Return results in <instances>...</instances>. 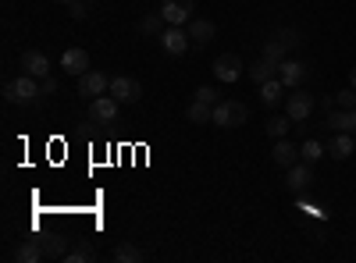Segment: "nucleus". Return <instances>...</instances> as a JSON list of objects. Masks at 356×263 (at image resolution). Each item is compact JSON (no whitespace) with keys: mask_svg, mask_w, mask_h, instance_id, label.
<instances>
[{"mask_svg":"<svg viewBox=\"0 0 356 263\" xmlns=\"http://www.w3.org/2000/svg\"><path fill=\"white\" fill-rule=\"evenodd\" d=\"M107 90H111L107 75H100V71H93V68H89L86 75H79V96H89V100H97V96H104Z\"/></svg>","mask_w":356,"mask_h":263,"instance_id":"9","label":"nucleus"},{"mask_svg":"<svg viewBox=\"0 0 356 263\" xmlns=\"http://www.w3.org/2000/svg\"><path fill=\"white\" fill-rule=\"evenodd\" d=\"M349 85H353V90H356V65H353V71H349Z\"/></svg>","mask_w":356,"mask_h":263,"instance_id":"35","label":"nucleus"},{"mask_svg":"<svg viewBox=\"0 0 356 263\" xmlns=\"http://www.w3.org/2000/svg\"><path fill=\"white\" fill-rule=\"evenodd\" d=\"M296 121L289 118V114H271V118H267V125H264V132L271 135V139H285V132L292 128Z\"/></svg>","mask_w":356,"mask_h":263,"instance_id":"22","label":"nucleus"},{"mask_svg":"<svg viewBox=\"0 0 356 263\" xmlns=\"http://www.w3.org/2000/svg\"><path fill=\"white\" fill-rule=\"evenodd\" d=\"M4 96L11 100V103H22V107H29V103H36L40 96H43V90H40V78L36 75H18L15 82H8L4 85Z\"/></svg>","mask_w":356,"mask_h":263,"instance_id":"1","label":"nucleus"},{"mask_svg":"<svg viewBox=\"0 0 356 263\" xmlns=\"http://www.w3.org/2000/svg\"><path fill=\"white\" fill-rule=\"evenodd\" d=\"M61 68H65L68 75H86V71H89V53H86L82 46L65 50V57H61Z\"/></svg>","mask_w":356,"mask_h":263,"instance_id":"14","label":"nucleus"},{"mask_svg":"<svg viewBox=\"0 0 356 263\" xmlns=\"http://www.w3.org/2000/svg\"><path fill=\"white\" fill-rule=\"evenodd\" d=\"M157 40H161L164 53H171V57H182V53L189 50V43H193V40H189V28H186V25H168L164 33L157 36Z\"/></svg>","mask_w":356,"mask_h":263,"instance_id":"5","label":"nucleus"},{"mask_svg":"<svg viewBox=\"0 0 356 263\" xmlns=\"http://www.w3.org/2000/svg\"><path fill=\"white\" fill-rule=\"evenodd\" d=\"M264 57H271V61H278V65H282L285 57H289V46H285L278 36H271V40L264 43Z\"/></svg>","mask_w":356,"mask_h":263,"instance_id":"28","label":"nucleus"},{"mask_svg":"<svg viewBox=\"0 0 356 263\" xmlns=\"http://www.w3.org/2000/svg\"><path fill=\"white\" fill-rule=\"evenodd\" d=\"M214 78L225 82V85L239 82V78H243V61H239L235 53H221L218 61H214Z\"/></svg>","mask_w":356,"mask_h":263,"instance_id":"8","label":"nucleus"},{"mask_svg":"<svg viewBox=\"0 0 356 263\" xmlns=\"http://www.w3.org/2000/svg\"><path fill=\"white\" fill-rule=\"evenodd\" d=\"M353 150H356V139H353L349 132H332L328 157H335V160H349V157H353Z\"/></svg>","mask_w":356,"mask_h":263,"instance_id":"15","label":"nucleus"},{"mask_svg":"<svg viewBox=\"0 0 356 263\" xmlns=\"http://www.w3.org/2000/svg\"><path fill=\"white\" fill-rule=\"evenodd\" d=\"M93 256H97V253H93V246H89L86 239H79V246L65 253V260H68V263H89Z\"/></svg>","mask_w":356,"mask_h":263,"instance_id":"26","label":"nucleus"},{"mask_svg":"<svg viewBox=\"0 0 356 263\" xmlns=\"http://www.w3.org/2000/svg\"><path fill=\"white\" fill-rule=\"evenodd\" d=\"M61 4H75V0H61Z\"/></svg>","mask_w":356,"mask_h":263,"instance_id":"37","label":"nucleus"},{"mask_svg":"<svg viewBox=\"0 0 356 263\" xmlns=\"http://www.w3.org/2000/svg\"><path fill=\"white\" fill-rule=\"evenodd\" d=\"M324 153H328V146L317 142V139H303L300 142V160H307V164H317Z\"/></svg>","mask_w":356,"mask_h":263,"instance_id":"23","label":"nucleus"},{"mask_svg":"<svg viewBox=\"0 0 356 263\" xmlns=\"http://www.w3.org/2000/svg\"><path fill=\"white\" fill-rule=\"evenodd\" d=\"M68 15H72L75 22H82V18L89 15V4H86V0H75V4H68Z\"/></svg>","mask_w":356,"mask_h":263,"instance_id":"32","label":"nucleus"},{"mask_svg":"<svg viewBox=\"0 0 356 263\" xmlns=\"http://www.w3.org/2000/svg\"><path fill=\"white\" fill-rule=\"evenodd\" d=\"M317 107H321L324 114H332V110H335V96H317Z\"/></svg>","mask_w":356,"mask_h":263,"instance_id":"34","label":"nucleus"},{"mask_svg":"<svg viewBox=\"0 0 356 263\" xmlns=\"http://www.w3.org/2000/svg\"><path fill=\"white\" fill-rule=\"evenodd\" d=\"M271 157H275V164L278 167H292V164H300V146H292L289 139H275V150H271Z\"/></svg>","mask_w":356,"mask_h":263,"instance_id":"16","label":"nucleus"},{"mask_svg":"<svg viewBox=\"0 0 356 263\" xmlns=\"http://www.w3.org/2000/svg\"><path fill=\"white\" fill-rule=\"evenodd\" d=\"M186 118H189L193 125H211V121H214V107L203 103V100H193V103L186 107Z\"/></svg>","mask_w":356,"mask_h":263,"instance_id":"21","label":"nucleus"},{"mask_svg":"<svg viewBox=\"0 0 356 263\" xmlns=\"http://www.w3.org/2000/svg\"><path fill=\"white\" fill-rule=\"evenodd\" d=\"M186 28H189V40H193L196 46H207V43L218 36V25H214L211 18H193Z\"/></svg>","mask_w":356,"mask_h":263,"instance_id":"11","label":"nucleus"},{"mask_svg":"<svg viewBox=\"0 0 356 263\" xmlns=\"http://www.w3.org/2000/svg\"><path fill=\"white\" fill-rule=\"evenodd\" d=\"M22 71L25 75H36V78H47L50 75V61H47L40 50H25L22 53Z\"/></svg>","mask_w":356,"mask_h":263,"instance_id":"13","label":"nucleus"},{"mask_svg":"<svg viewBox=\"0 0 356 263\" xmlns=\"http://www.w3.org/2000/svg\"><path fill=\"white\" fill-rule=\"evenodd\" d=\"M314 107H317V100L310 96V93H303V90H292L289 96H285V114L296 121V125H303V121H310V114H314Z\"/></svg>","mask_w":356,"mask_h":263,"instance_id":"3","label":"nucleus"},{"mask_svg":"<svg viewBox=\"0 0 356 263\" xmlns=\"http://www.w3.org/2000/svg\"><path fill=\"white\" fill-rule=\"evenodd\" d=\"M118 110H122V103H118L111 93H104L97 100H89V121H93V125H114Z\"/></svg>","mask_w":356,"mask_h":263,"instance_id":"4","label":"nucleus"},{"mask_svg":"<svg viewBox=\"0 0 356 263\" xmlns=\"http://www.w3.org/2000/svg\"><path fill=\"white\" fill-rule=\"evenodd\" d=\"M275 36H278V40H282V43H285L289 50H296V46L303 43V40H300V33H296V28H282V33H275Z\"/></svg>","mask_w":356,"mask_h":263,"instance_id":"31","label":"nucleus"},{"mask_svg":"<svg viewBox=\"0 0 356 263\" xmlns=\"http://www.w3.org/2000/svg\"><path fill=\"white\" fill-rule=\"evenodd\" d=\"M40 242H43V249H47L50 260H65V253H68V239L65 235H47Z\"/></svg>","mask_w":356,"mask_h":263,"instance_id":"25","label":"nucleus"},{"mask_svg":"<svg viewBox=\"0 0 356 263\" xmlns=\"http://www.w3.org/2000/svg\"><path fill=\"white\" fill-rule=\"evenodd\" d=\"M310 182H314V171H310V164H307V160L292 164V167L285 171V185H289L292 192H300V196L310 189Z\"/></svg>","mask_w":356,"mask_h":263,"instance_id":"10","label":"nucleus"},{"mask_svg":"<svg viewBox=\"0 0 356 263\" xmlns=\"http://www.w3.org/2000/svg\"><path fill=\"white\" fill-rule=\"evenodd\" d=\"M118 103H139V96H143V85L132 78V75H118V78H111V90H107Z\"/></svg>","mask_w":356,"mask_h":263,"instance_id":"6","label":"nucleus"},{"mask_svg":"<svg viewBox=\"0 0 356 263\" xmlns=\"http://www.w3.org/2000/svg\"><path fill=\"white\" fill-rule=\"evenodd\" d=\"M161 15H164L168 25H189V22H193V8H186V4H171V0H164V4H161Z\"/></svg>","mask_w":356,"mask_h":263,"instance_id":"18","label":"nucleus"},{"mask_svg":"<svg viewBox=\"0 0 356 263\" xmlns=\"http://www.w3.org/2000/svg\"><path fill=\"white\" fill-rule=\"evenodd\" d=\"M324 125H328L332 132H349V135H356V107H353V110H332L328 118H324Z\"/></svg>","mask_w":356,"mask_h":263,"instance_id":"17","label":"nucleus"},{"mask_svg":"<svg viewBox=\"0 0 356 263\" xmlns=\"http://www.w3.org/2000/svg\"><path fill=\"white\" fill-rule=\"evenodd\" d=\"M15 260H18V263H40V260H47V249H43L40 239H29V242H22V246L15 249Z\"/></svg>","mask_w":356,"mask_h":263,"instance_id":"19","label":"nucleus"},{"mask_svg":"<svg viewBox=\"0 0 356 263\" xmlns=\"http://www.w3.org/2000/svg\"><path fill=\"white\" fill-rule=\"evenodd\" d=\"M335 107L339 110H353L356 107V90L349 85V90H342V93H335Z\"/></svg>","mask_w":356,"mask_h":263,"instance_id":"29","label":"nucleus"},{"mask_svg":"<svg viewBox=\"0 0 356 263\" xmlns=\"http://www.w3.org/2000/svg\"><path fill=\"white\" fill-rule=\"evenodd\" d=\"M285 90H289V85H285V82H282L278 75H275V78H267V82L260 85V103L275 110V107H278V103L285 100Z\"/></svg>","mask_w":356,"mask_h":263,"instance_id":"12","label":"nucleus"},{"mask_svg":"<svg viewBox=\"0 0 356 263\" xmlns=\"http://www.w3.org/2000/svg\"><path fill=\"white\" fill-rule=\"evenodd\" d=\"M246 118H250V110H246L243 100L214 103V125H221V128H239V125H246Z\"/></svg>","mask_w":356,"mask_h":263,"instance_id":"2","label":"nucleus"},{"mask_svg":"<svg viewBox=\"0 0 356 263\" xmlns=\"http://www.w3.org/2000/svg\"><path fill=\"white\" fill-rule=\"evenodd\" d=\"M171 4H186V8H193V0H171Z\"/></svg>","mask_w":356,"mask_h":263,"instance_id":"36","label":"nucleus"},{"mask_svg":"<svg viewBox=\"0 0 356 263\" xmlns=\"http://www.w3.org/2000/svg\"><path fill=\"white\" fill-rule=\"evenodd\" d=\"M307 75H310L307 61H296V57H285V61L278 65V78L289 85V90H300V85L307 82Z\"/></svg>","mask_w":356,"mask_h":263,"instance_id":"7","label":"nucleus"},{"mask_svg":"<svg viewBox=\"0 0 356 263\" xmlns=\"http://www.w3.org/2000/svg\"><path fill=\"white\" fill-rule=\"evenodd\" d=\"M164 28H168V22H164V15H161V11L146 15V18L139 22V33H143V36H161Z\"/></svg>","mask_w":356,"mask_h":263,"instance_id":"24","label":"nucleus"},{"mask_svg":"<svg viewBox=\"0 0 356 263\" xmlns=\"http://www.w3.org/2000/svg\"><path fill=\"white\" fill-rule=\"evenodd\" d=\"M111 260H114V263H139V260H143V249H139V246H118V249L111 253Z\"/></svg>","mask_w":356,"mask_h":263,"instance_id":"27","label":"nucleus"},{"mask_svg":"<svg viewBox=\"0 0 356 263\" xmlns=\"http://www.w3.org/2000/svg\"><path fill=\"white\" fill-rule=\"evenodd\" d=\"M196 100H203V103H221V93L214 90V85H200V90H196Z\"/></svg>","mask_w":356,"mask_h":263,"instance_id":"30","label":"nucleus"},{"mask_svg":"<svg viewBox=\"0 0 356 263\" xmlns=\"http://www.w3.org/2000/svg\"><path fill=\"white\" fill-rule=\"evenodd\" d=\"M40 90H43V96H54V93H57V78H54V75L40 78Z\"/></svg>","mask_w":356,"mask_h":263,"instance_id":"33","label":"nucleus"},{"mask_svg":"<svg viewBox=\"0 0 356 263\" xmlns=\"http://www.w3.org/2000/svg\"><path fill=\"white\" fill-rule=\"evenodd\" d=\"M275 75H278V61H271V57H260V61L250 65V78L257 85H264L267 78H275Z\"/></svg>","mask_w":356,"mask_h":263,"instance_id":"20","label":"nucleus"}]
</instances>
